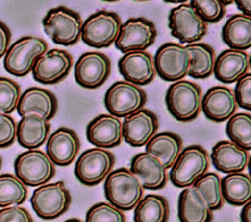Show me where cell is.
I'll use <instances>...</instances> for the list:
<instances>
[{
	"label": "cell",
	"instance_id": "8992f818",
	"mask_svg": "<svg viewBox=\"0 0 251 222\" xmlns=\"http://www.w3.org/2000/svg\"><path fill=\"white\" fill-rule=\"evenodd\" d=\"M121 25L122 20L117 13L100 10L82 22L80 38L90 47L107 48L115 43Z\"/></svg>",
	"mask_w": 251,
	"mask_h": 222
},
{
	"label": "cell",
	"instance_id": "ab89813d",
	"mask_svg": "<svg viewBox=\"0 0 251 222\" xmlns=\"http://www.w3.org/2000/svg\"><path fill=\"white\" fill-rule=\"evenodd\" d=\"M0 222H34L29 211L20 205L0 209Z\"/></svg>",
	"mask_w": 251,
	"mask_h": 222
},
{
	"label": "cell",
	"instance_id": "60d3db41",
	"mask_svg": "<svg viewBox=\"0 0 251 222\" xmlns=\"http://www.w3.org/2000/svg\"><path fill=\"white\" fill-rule=\"evenodd\" d=\"M11 31L9 27L0 21V59L5 56L11 44Z\"/></svg>",
	"mask_w": 251,
	"mask_h": 222
},
{
	"label": "cell",
	"instance_id": "44dd1931",
	"mask_svg": "<svg viewBox=\"0 0 251 222\" xmlns=\"http://www.w3.org/2000/svg\"><path fill=\"white\" fill-rule=\"evenodd\" d=\"M86 138L96 148H115L123 140L122 121L110 113L99 114L88 123Z\"/></svg>",
	"mask_w": 251,
	"mask_h": 222
},
{
	"label": "cell",
	"instance_id": "5bb4252c",
	"mask_svg": "<svg viewBox=\"0 0 251 222\" xmlns=\"http://www.w3.org/2000/svg\"><path fill=\"white\" fill-rule=\"evenodd\" d=\"M111 74V60L102 53L85 52L75 65V78L77 84L86 89L102 86Z\"/></svg>",
	"mask_w": 251,
	"mask_h": 222
},
{
	"label": "cell",
	"instance_id": "8d00e7d4",
	"mask_svg": "<svg viewBox=\"0 0 251 222\" xmlns=\"http://www.w3.org/2000/svg\"><path fill=\"white\" fill-rule=\"evenodd\" d=\"M189 4L206 23L218 22L226 14V7L221 0H192Z\"/></svg>",
	"mask_w": 251,
	"mask_h": 222
},
{
	"label": "cell",
	"instance_id": "6da1fadb",
	"mask_svg": "<svg viewBox=\"0 0 251 222\" xmlns=\"http://www.w3.org/2000/svg\"><path fill=\"white\" fill-rule=\"evenodd\" d=\"M143 191L139 179L126 167L112 170L105 179L104 193L107 200L122 211L133 209L142 199Z\"/></svg>",
	"mask_w": 251,
	"mask_h": 222
},
{
	"label": "cell",
	"instance_id": "d6986e66",
	"mask_svg": "<svg viewBox=\"0 0 251 222\" xmlns=\"http://www.w3.org/2000/svg\"><path fill=\"white\" fill-rule=\"evenodd\" d=\"M238 109L233 91L223 85L209 88L202 97L201 110L205 116L214 122L229 119Z\"/></svg>",
	"mask_w": 251,
	"mask_h": 222
},
{
	"label": "cell",
	"instance_id": "7bdbcfd3",
	"mask_svg": "<svg viewBox=\"0 0 251 222\" xmlns=\"http://www.w3.org/2000/svg\"><path fill=\"white\" fill-rule=\"evenodd\" d=\"M241 222H251V201H248L242 206L240 211Z\"/></svg>",
	"mask_w": 251,
	"mask_h": 222
},
{
	"label": "cell",
	"instance_id": "ac0fdd59",
	"mask_svg": "<svg viewBox=\"0 0 251 222\" xmlns=\"http://www.w3.org/2000/svg\"><path fill=\"white\" fill-rule=\"evenodd\" d=\"M80 140L75 130L68 127L57 128L46 141V154L55 165L68 166L77 156Z\"/></svg>",
	"mask_w": 251,
	"mask_h": 222
},
{
	"label": "cell",
	"instance_id": "4316f807",
	"mask_svg": "<svg viewBox=\"0 0 251 222\" xmlns=\"http://www.w3.org/2000/svg\"><path fill=\"white\" fill-rule=\"evenodd\" d=\"M182 140L179 135L164 131L154 135L145 145V152L158 157L166 169H170L182 151Z\"/></svg>",
	"mask_w": 251,
	"mask_h": 222
},
{
	"label": "cell",
	"instance_id": "f1b7e54d",
	"mask_svg": "<svg viewBox=\"0 0 251 222\" xmlns=\"http://www.w3.org/2000/svg\"><path fill=\"white\" fill-rule=\"evenodd\" d=\"M224 200L234 206H243L251 199V180L247 173L226 174L221 178Z\"/></svg>",
	"mask_w": 251,
	"mask_h": 222
},
{
	"label": "cell",
	"instance_id": "e575fe53",
	"mask_svg": "<svg viewBox=\"0 0 251 222\" xmlns=\"http://www.w3.org/2000/svg\"><path fill=\"white\" fill-rule=\"evenodd\" d=\"M85 222H126V217L124 211L109 202L101 201L88 208Z\"/></svg>",
	"mask_w": 251,
	"mask_h": 222
},
{
	"label": "cell",
	"instance_id": "ba28073f",
	"mask_svg": "<svg viewBox=\"0 0 251 222\" xmlns=\"http://www.w3.org/2000/svg\"><path fill=\"white\" fill-rule=\"evenodd\" d=\"M72 197L64 181L47 183L36 188L30 198L34 212L44 220L63 215L70 207Z\"/></svg>",
	"mask_w": 251,
	"mask_h": 222
},
{
	"label": "cell",
	"instance_id": "2e32d148",
	"mask_svg": "<svg viewBox=\"0 0 251 222\" xmlns=\"http://www.w3.org/2000/svg\"><path fill=\"white\" fill-rule=\"evenodd\" d=\"M159 120L148 109H141L125 117L122 122L123 138L131 147L145 146L157 134Z\"/></svg>",
	"mask_w": 251,
	"mask_h": 222
},
{
	"label": "cell",
	"instance_id": "74e56055",
	"mask_svg": "<svg viewBox=\"0 0 251 222\" xmlns=\"http://www.w3.org/2000/svg\"><path fill=\"white\" fill-rule=\"evenodd\" d=\"M234 96L237 106L250 111H251V73H246L240 77L234 88Z\"/></svg>",
	"mask_w": 251,
	"mask_h": 222
},
{
	"label": "cell",
	"instance_id": "ffe728a7",
	"mask_svg": "<svg viewBox=\"0 0 251 222\" xmlns=\"http://www.w3.org/2000/svg\"><path fill=\"white\" fill-rule=\"evenodd\" d=\"M129 170L139 179L143 189L156 191L167 185V169L158 157L149 153L136 154L131 158Z\"/></svg>",
	"mask_w": 251,
	"mask_h": 222
},
{
	"label": "cell",
	"instance_id": "277c9868",
	"mask_svg": "<svg viewBox=\"0 0 251 222\" xmlns=\"http://www.w3.org/2000/svg\"><path fill=\"white\" fill-rule=\"evenodd\" d=\"M82 20L80 15L65 6L50 9L42 20L44 32L56 44L72 46L80 39Z\"/></svg>",
	"mask_w": 251,
	"mask_h": 222
},
{
	"label": "cell",
	"instance_id": "603a6c76",
	"mask_svg": "<svg viewBox=\"0 0 251 222\" xmlns=\"http://www.w3.org/2000/svg\"><path fill=\"white\" fill-rule=\"evenodd\" d=\"M213 166L220 172L230 174L243 172L249 162V153L230 141H219L211 153Z\"/></svg>",
	"mask_w": 251,
	"mask_h": 222
},
{
	"label": "cell",
	"instance_id": "7a4b0ae2",
	"mask_svg": "<svg viewBox=\"0 0 251 222\" xmlns=\"http://www.w3.org/2000/svg\"><path fill=\"white\" fill-rule=\"evenodd\" d=\"M202 90L189 80L173 82L166 92L165 102L170 113L180 122L194 120L201 111Z\"/></svg>",
	"mask_w": 251,
	"mask_h": 222
},
{
	"label": "cell",
	"instance_id": "30bf717a",
	"mask_svg": "<svg viewBox=\"0 0 251 222\" xmlns=\"http://www.w3.org/2000/svg\"><path fill=\"white\" fill-rule=\"evenodd\" d=\"M153 61L156 74L165 81L176 82L188 75L190 54L185 45L166 42L158 48Z\"/></svg>",
	"mask_w": 251,
	"mask_h": 222
},
{
	"label": "cell",
	"instance_id": "cb8c5ba5",
	"mask_svg": "<svg viewBox=\"0 0 251 222\" xmlns=\"http://www.w3.org/2000/svg\"><path fill=\"white\" fill-rule=\"evenodd\" d=\"M249 55L246 51L226 49L215 59L213 73L223 83H234L248 73Z\"/></svg>",
	"mask_w": 251,
	"mask_h": 222
},
{
	"label": "cell",
	"instance_id": "e0dca14e",
	"mask_svg": "<svg viewBox=\"0 0 251 222\" xmlns=\"http://www.w3.org/2000/svg\"><path fill=\"white\" fill-rule=\"evenodd\" d=\"M119 71L127 82L135 85H146L156 76L153 57L146 51H129L118 62Z\"/></svg>",
	"mask_w": 251,
	"mask_h": 222
},
{
	"label": "cell",
	"instance_id": "484cf974",
	"mask_svg": "<svg viewBox=\"0 0 251 222\" xmlns=\"http://www.w3.org/2000/svg\"><path fill=\"white\" fill-rule=\"evenodd\" d=\"M177 216L180 222H212L214 217L203 196L193 186L180 192Z\"/></svg>",
	"mask_w": 251,
	"mask_h": 222
},
{
	"label": "cell",
	"instance_id": "5b68a950",
	"mask_svg": "<svg viewBox=\"0 0 251 222\" xmlns=\"http://www.w3.org/2000/svg\"><path fill=\"white\" fill-rule=\"evenodd\" d=\"M47 50L48 44L43 38L23 36L8 48L3 61L4 68L12 75L25 76L31 71L35 61Z\"/></svg>",
	"mask_w": 251,
	"mask_h": 222
},
{
	"label": "cell",
	"instance_id": "4dcf8cb0",
	"mask_svg": "<svg viewBox=\"0 0 251 222\" xmlns=\"http://www.w3.org/2000/svg\"><path fill=\"white\" fill-rule=\"evenodd\" d=\"M190 54L188 75L196 79H204L213 74L215 50L206 43L196 42L185 45Z\"/></svg>",
	"mask_w": 251,
	"mask_h": 222
},
{
	"label": "cell",
	"instance_id": "f6af8a7d",
	"mask_svg": "<svg viewBox=\"0 0 251 222\" xmlns=\"http://www.w3.org/2000/svg\"><path fill=\"white\" fill-rule=\"evenodd\" d=\"M1 167H2V158L0 156V169H1Z\"/></svg>",
	"mask_w": 251,
	"mask_h": 222
},
{
	"label": "cell",
	"instance_id": "83f0119b",
	"mask_svg": "<svg viewBox=\"0 0 251 222\" xmlns=\"http://www.w3.org/2000/svg\"><path fill=\"white\" fill-rule=\"evenodd\" d=\"M223 41L229 49L246 51L251 47V18L235 14L227 19L222 28Z\"/></svg>",
	"mask_w": 251,
	"mask_h": 222
},
{
	"label": "cell",
	"instance_id": "836d02e7",
	"mask_svg": "<svg viewBox=\"0 0 251 222\" xmlns=\"http://www.w3.org/2000/svg\"><path fill=\"white\" fill-rule=\"evenodd\" d=\"M204 198L210 209L218 210L224 205L221 177L216 172H206L192 185Z\"/></svg>",
	"mask_w": 251,
	"mask_h": 222
},
{
	"label": "cell",
	"instance_id": "9a60e30c",
	"mask_svg": "<svg viewBox=\"0 0 251 222\" xmlns=\"http://www.w3.org/2000/svg\"><path fill=\"white\" fill-rule=\"evenodd\" d=\"M73 67L72 55L62 49H51L43 53L34 63L31 72L35 81L56 84L65 79Z\"/></svg>",
	"mask_w": 251,
	"mask_h": 222
},
{
	"label": "cell",
	"instance_id": "1f68e13d",
	"mask_svg": "<svg viewBox=\"0 0 251 222\" xmlns=\"http://www.w3.org/2000/svg\"><path fill=\"white\" fill-rule=\"evenodd\" d=\"M27 187L11 173L0 174V207L20 205L27 199Z\"/></svg>",
	"mask_w": 251,
	"mask_h": 222
},
{
	"label": "cell",
	"instance_id": "d590c367",
	"mask_svg": "<svg viewBox=\"0 0 251 222\" xmlns=\"http://www.w3.org/2000/svg\"><path fill=\"white\" fill-rule=\"evenodd\" d=\"M21 94V87L16 81L0 76V112L12 113L17 108Z\"/></svg>",
	"mask_w": 251,
	"mask_h": 222
},
{
	"label": "cell",
	"instance_id": "9c48e42d",
	"mask_svg": "<svg viewBox=\"0 0 251 222\" xmlns=\"http://www.w3.org/2000/svg\"><path fill=\"white\" fill-rule=\"evenodd\" d=\"M146 101L145 91L140 86L126 80L114 82L104 96L107 111L118 118L126 117L143 109Z\"/></svg>",
	"mask_w": 251,
	"mask_h": 222
},
{
	"label": "cell",
	"instance_id": "d6a6232c",
	"mask_svg": "<svg viewBox=\"0 0 251 222\" xmlns=\"http://www.w3.org/2000/svg\"><path fill=\"white\" fill-rule=\"evenodd\" d=\"M226 133L229 141L249 152L251 150V115L249 112L234 113L227 119Z\"/></svg>",
	"mask_w": 251,
	"mask_h": 222
},
{
	"label": "cell",
	"instance_id": "4fadbf2b",
	"mask_svg": "<svg viewBox=\"0 0 251 222\" xmlns=\"http://www.w3.org/2000/svg\"><path fill=\"white\" fill-rule=\"evenodd\" d=\"M157 35V28L150 20L143 17L129 18L122 23L115 45L124 54L129 51H146L154 44Z\"/></svg>",
	"mask_w": 251,
	"mask_h": 222
},
{
	"label": "cell",
	"instance_id": "f546056e",
	"mask_svg": "<svg viewBox=\"0 0 251 222\" xmlns=\"http://www.w3.org/2000/svg\"><path fill=\"white\" fill-rule=\"evenodd\" d=\"M170 206L167 199L160 195L149 194L138 201L134 207V222H167Z\"/></svg>",
	"mask_w": 251,
	"mask_h": 222
},
{
	"label": "cell",
	"instance_id": "7402d4cb",
	"mask_svg": "<svg viewBox=\"0 0 251 222\" xmlns=\"http://www.w3.org/2000/svg\"><path fill=\"white\" fill-rule=\"evenodd\" d=\"M16 110L21 116L33 112L49 121L57 113L58 100L51 91L33 86L21 94Z\"/></svg>",
	"mask_w": 251,
	"mask_h": 222
},
{
	"label": "cell",
	"instance_id": "3957f363",
	"mask_svg": "<svg viewBox=\"0 0 251 222\" xmlns=\"http://www.w3.org/2000/svg\"><path fill=\"white\" fill-rule=\"evenodd\" d=\"M210 156L200 145H190L182 149L170 168L169 177L177 188L191 187L209 169Z\"/></svg>",
	"mask_w": 251,
	"mask_h": 222
},
{
	"label": "cell",
	"instance_id": "f35d334b",
	"mask_svg": "<svg viewBox=\"0 0 251 222\" xmlns=\"http://www.w3.org/2000/svg\"><path fill=\"white\" fill-rule=\"evenodd\" d=\"M17 122L10 114L0 112V148L13 145L16 139Z\"/></svg>",
	"mask_w": 251,
	"mask_h": 222
},
{
	"label": "cell",
	"instance_id": "7c38bea8",
	"mask_svg": "<svg viewBox=\"0 0 251 222\" xmlns=\"http://www.w3.org/2000/svg\"><path fill=\"white\" fill-rule=\"evenodd\" d=\"M115 165V155L112 152L91 148L84 151L75 165L76 179L85 186H96L106 179Z\"/></svg>",
	"mask_w": 251,
	"mask_h": 222
},
{
	"label": "cell",
	"instance_id": "d4e9b609",
	"mask_svg": "<svg viewBox=\"0 0 251 222\" xmlns=\"http://www.w3.org/2000/svg\"><path fill=\"white\" fill-rule=\"evenodd\" d=\"M50 123L37 113H27L17 123L16 138L18 143L27 150L41 147L48 139Z\"/></svg>",
	"mask_w": 251,
	"mask_h": 222
},
{
	"label": "cell",
	"instance_id": "b9f144b4",
	"mask_svg": "<svg viewBox=\"0 0 251 222\" xmlns=\"http://www.w3.org/2000/svg\"><path fill=\"white\" fill-rule=\"evenodd\" d=\"M238 10L242 13V15L251 18V1L250 0H236L233 1Z\"/></svg>",
	"mask_w": 251,
	"mask_h": 222
},
{
	"label": "cell",
	"instance_id": "52a82bcc",
	"mask_svg": "<svg viewBox=\"0 0 251 222\" xmlns=\"http://www.w3.org/2000/svg\"><path fill=\"white\" fill-rule=\"evenodd\" d=\"M15 175L25 186L39 187L47 184L56 174V167L46 153L27 150L21 153L14 162Z\"/></svg>",
	"mask_w": 251,
	"mask_h": 222
},
{
	"label": "cell",
	"instance_id": "8fae6325",
	"mask_svg": "<svg viewBox=\"0 0 251 222\" xmlns=\"http://www.w3.org/2000/svg\"><path fill=\"white\" fill-rule=\"evenodd\" d=\"M168 20L171 34L178 39L181 44L196 43L208 31V24L188 2H183L173 8Z\"/></svg>",
	"mask_w": 251,
	"mask_h": 222
},
{
	"label": "cell",
	"instance_id": "ee69618b",
	"mask_svg": "<svg viewBox=\"0 0 251 222\" xmlns=\"http://www.w3.org/2000/svg\"><path fill=\"white\" fill-rule=\"evenodd\" d=\"M63 222H83V221L80 220L79 218H69Z\"/></svg>",
	"mask_w": 251,
	"mask_h": 222
}]
</instances>
